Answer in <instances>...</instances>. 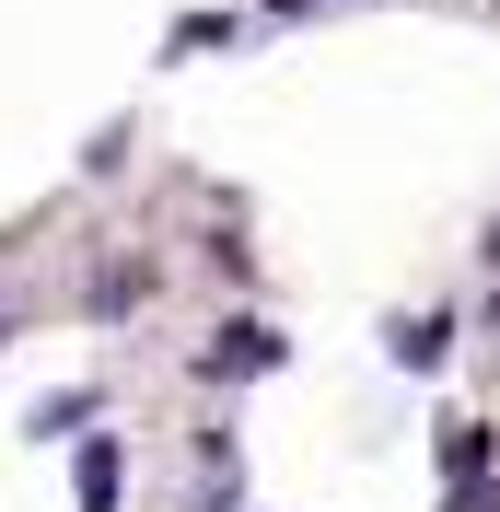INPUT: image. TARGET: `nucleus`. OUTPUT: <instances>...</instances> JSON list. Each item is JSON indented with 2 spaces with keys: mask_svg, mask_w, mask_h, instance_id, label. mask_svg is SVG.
<instances>
[{
  "mask_svg": "<svg viewBox=\"0 0 500 512\" xmlns=\"http://www.w3.org/2000/svg\"><path fill=\"white\" fill-rule=\"evenodd\" d=\"M117 478H128V466H117V443H94L82 466H70V489H82V512H117Z\"/></svg>",
  "mask_w": 500,
  "mask_h": 512,
  "instance_id": "1",
  "label": "nucleus"
}]
</instances>
